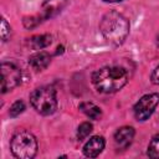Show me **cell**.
Listing matches in <instances>:
<instances>
[{"mask_svg":"<svg viewBox=\"0 0 159 159\" xmlns=\"http://www.w3.org/2000/svg\"><path fill=\"white\" fill-rule=\"evenodd\" d=\"M68 4V0H45L41 6L40 17L43 20H48L58 15Z\"/></svg>","mask_w":159,"mask_h":159,"instance_id":"cell-7","label":"cell"},{"mask_svg":"<svg viewBox=\"0 0 159 159\" xmlns=\"http://www.w3.org/2000/svg\"><path fill=\"white\" fill-rule=\"evenodd\" d=\"M104 145H106L104 138L99 137V135H94V137L89 138V140L84 144L83 154L88 158H96L97 155H99L102 153V150L104 149Z\"/></svg>","mask_w":159,"mask_h":159,"instance_id":"cell-9","label":"cell"},{"mask_svg":"<svg viewBox=\"0 0 159 159\" xmlns=\"http://www.w3.org/2000/svg\"><path fill=\"white\" fill-rule=\"evenodd\" d=\"M30 103L34 109L42 116L55 113L57 109L56 89L52 86H41L34 89L30 94Z\"/></svg>","mask_w":159,"mask_h":159,"instance_id":"cell-3","label":"cell"},{"mask_svg":"<svg viewBox=\"0 0 159 159\" xmlns=\"http://www.w3.org/2000/svg\"><path fill=\"white\" fill-rule=\"evenodd\" d=\"M63 52V46L61 45V46H58L57 47V51H56V55H58V53H62Z\"/></svg>","mask_w":159,"mask_h":159,"instance_id":"cell-19","label":"cell"},{"mask_svg":"<svg viewBox=\"0 0 159 159\" xmlns=\"http://www.w3.org/2000/svg\"><path fill=\"white\" fill-rule=\"evenodd\" d=\"M103 1H106V2H120L123 0H103Z\"/></svg>","mask_w":159,"mask_h":159,"instance_id":"cell-20","label":"cell"},{"mask_svg":"<svg viewBox=\"0 0 159 159\" xmlns=\"http://www.w3.org/2000/svg\"><path fill=\"white\" fill-rule=\"evenodd\" d=\"M150 80H152V82H153L154 84H159V66L153 71Z\"/></svg>","mask_w":159,"mask_h":159,"instance_id":"cell-18","label":"cell"},{"mask_svg":"<svg viewBox=\"0 0 159 159\" xmlns=\"http://www.w3.org/2000/svg\"><path fill=\"white\" fill-rule=\"evenodd\" d=\"M134 134H135V132H134L133 127H128V125L120 127L114 133V143H116V145L118 148H120V149L128 148L133 142Z\"/></svg>","mask_w":159,"mask_h":159,"instance_id":"cell-8","label":"cell"},{"mask_svg":"<svg viewBox=\"0 0 159 159\" xmlns=\"http://www.w3.org/2000/svg\"><path fill=\"white\" fill-rule=\"evenodd\" d=\"M93 130V125L92 123L89 122H83L78 125V129H77V139L81 142L83 139H86Z\"/></svg>","mask_w":159,"mask_h":159,"instance_id":"cell-13","label":"cell"},{"mask_svg":"<svg viewBox=\"0 0 159 159\" xmlns=\"http://www.w3.org/2000/svg\"><path fill=\"white\" fill-rule=\"evenodd\" d=\"M128 82V72L120 66H106L92 75V83L101 93H114Z\"/></svg>","mask_w":159,"mask_h":159,"instance_id":"cell-2","label":"cell"},{"mask_svg":"<svg viewBox=\"0 0 159 159\" xmlns=\"http://www.w3.org/2000/svg\"><path fill=\"white\" fill-rule=\"evenodd\" d=\"M24 111H25V103L19 99V101H16V102H14V103L11 104L10 111H9V116H10L11 118H15V117L20 116Z\"/></svg>","mask_w":159,"mask_h":159,"instance_id":"cell-15","label":"cell"},{"mask_svg":"<svg viewBox=\"0 0 159 159\" xmlns=\"http://www.w3.org/2000/svg\"><path fill=\"white\" fill-rule=\"evenodd\" d=\"M41 22H42V19L40 17V15H37V16H29V17H25L24 19V26L26 29L36 27Z\"/></svg>","mask_w":159,"mask_h":159,"instance_id":"cell-17","label":"cell"},{"mask_svg":"<svg viewBox=\"0 0 159 159\" xmlns=\"http://www.w3.org/2000/svg\"><path fill=\"white\" fill-rule=\"evenodd\" d=\"M157 43H158V46H159V34H158V36H157Z\"/></svg>","mask_w":159,"mask_h":159,"instance_id":"cell-21","label":"cell"},{"mask_svg":"<svg viewBox=\"0 0 159 159\" xmlns=\"http://www.w3.org/2000/svg\"><path fill=\"white\" fill-rule=\"evenodd\" d=\"M52 42V36L43 34V35H36L32 36L31 39H29V46L32 50H42L46 48L47 46H50Z\"/></svg>","mask_w":159,"mask_h":159,"instance_id":"cell-11","label":"cell"},{"mask_svg":"<svg viewBox=\"0 0 159 159\" xmlns=\"http://www.w3.org/2000/svg\"><path fill=\"white\" fill-rule=\"evenodd\" d=\"M80 111L83 112L87 117H89L91 119H99L102 117V111L98 106H96L92 102H82L78 106Z\"/></svg>","mask_w":159,"mask_h":159,"instance_id":"cell-12","label":"cell"},{"mask_svg":"<svg viewBox=\"0 0 159 159\" xmlns=\"http://www.w3.org/2000/svg\"><path fill=\"white\" fill-rule=\"evenodd\" d=\"M99 31L104 40L114 46H119L129 35V21L123 14L111 10L102 16Z\"/></svg>","mask_w":159,"mask_h":159,"instance_id":"cell-1","label":"cell"},{"mask_svg":"<svg viewBox=\"0 0 159 159\" xmlns=\"http://www.w3.org/2000/svg\"><path fill=\"white\" fill-rule=\"evenodd\" d=\"M148 155L153 159H159V134L152 138L148 145Z\"/></svg>","mask_w":159,"mask_h":159,"instance_id":"cell-14","label":"cell"},{"mask_svg":"<svg viewBox=\"0 0 159 159\" xmlns=\"http://www.w3.org/2000/svg\"><path fill=\"white\" fill-rule=\"evenodd\" d=\"M1 75H2V83H1L2 93L14 89L21 83V70L12 62L1 63Z\"/></svg>","mask_w":159,"mask_h":159,"instance_id":"cell-6","label":"cell"},{"mask_svg":"<svg viewBox=\"0 0 159 159\" xmlns=\"http://www.w3.org/2000/svg\"><path fill=\"white\" fill-rule=\"evenodd\" d=\"M0 36L2 41H7L11 36V27L7 24L5 19H1V26H0Z\"/></svg>","mask_w":159,"mask_h":159,"instance_id":"cell-16","label":"cell"},{"mask_svg":"<svg viewBox=\"0 0 159 159\" xmlns=\"http://www.w3.org/2000/svg\"><path fill=\"white\" fill-rule=\"evenodd\" d=\"M51 62V56L46 51H39L29 57V65L35 71H42L45 70Z\"/></svg>","mask_w":159,"mask_h":159,"instance_id":"cell-10","label":"cell"},{"mask_svg":"<svg viewBox=\"0 0 159 159\" xmlns=\"http://www.w3.org/2000/svg\"><path fill=\"white\" fill-rule=\"evenodd\" d=\"M10 149L15 158L31 159L37 153L36 138L27 130H17L10 140Z\"/></svg>","mask_w":159,"mask_h":159,"instance_id":"cell-4","label":"cell"},{"mask_svg":"<svg viewBox=\"0 0 159 159\" xmlns=\"http://www.w3.org/2000/svg\"><path fill=\"white\" fill-rule=\"evenodd\" d=\"M158 104H159V93H149L143 96L133 108L134 117L137 118V120L140 122L147 120L153 114Z\"/></svg>","mask_w":159,"mask_h":159,"instance_id":"cell-5","label":"cell"}]
</instances>
